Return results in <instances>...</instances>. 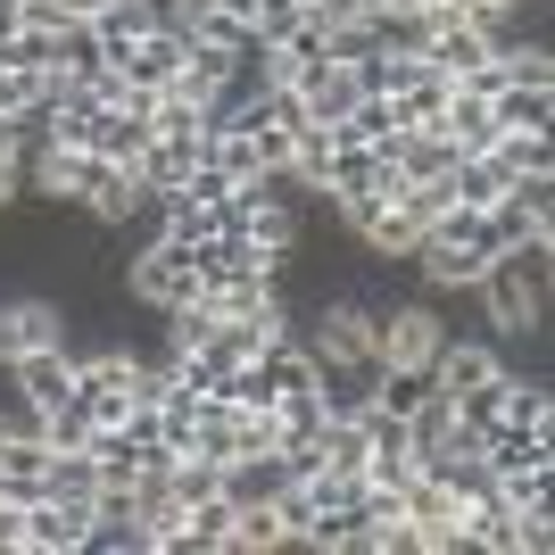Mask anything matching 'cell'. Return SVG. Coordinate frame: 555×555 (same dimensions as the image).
<instances>
[{
	"mask_svg": "<svg viewBox=\"0 0 555 555\" xmlns=\"http://www.w3.org/2000/svg\"><path fill=\"white\" fill-rule=\"evenodd\" d=\"M489 158L506 166V175H555V133H498Z\"/></svg>",
	"mask_w": 555,
	"mask_h": 555,
	"instance_id": "obj_15",
	"label": "cell"
},
{
	"mask_svg": "<svg viewBox=\"0 0 555 555\" xmlns=\"http://www.w3.org/2000/svg\"><path fill=\"white\" fill-rule=\"evenodd\" d=\"M473 547H481V555H514V506L498 498V489L464 506V555H473Z\"/></svg>",
	"mask_w": 555,
	"mask_h": 555,
	"instance_id": "obj_13",
	"label": "cell"
},
{
	"mask_svg": "<svg viewBox=\"0 0 555 555\" xmlns=\"http://www.w3.org/2000/svg\"><path fill=\"white\" fill-rule=\"evenodd\" d=\"M83 531H92L83 498H34L17 522V555H83Z\"/></svg>",
	"mask_w": 555,
	"mask_h": 555,
	"instance_id": "obj_4",
	"label": "cell"
},
{
	"mask_svg": "<svg viewBox=\"0 0 555 555\" xmlns=\"http://www.w3.org/2000/svg\"><path fill=\"white\" fill-rule=\"evenodd\" d=\"M489 116H498V133H555V83H506Z\"/></svg>",
	"mask_w": 555,
	"mask_h": 555,
	"instance_id": "obj_11",
	"label": "cell"
},
{
	"mask_svg": "<svg viewBox=\"0 0 555 555\" xmlns=\"http://www.w3.org/2000/svg\"><path fill=\"white\" fill-rule=\"evenodd\" d=\"M448 92H464V100H498V92H506V59H498V50H489L481 67H464L456 83H448Z\"/></svg>",
	"mask_w": 555,
	"mask_h": 555,
	"instance_id": "obj_18",
	"label": "cell"
},
{
	"mask_svg": "<svg viewBox=\"0 0 555 555\" xmlns=\"http://www.w3.org/2000/svg\"><path fill=\"white\" fill-rule=\"evenodd\" d=\"M291 92L307 100V125H340L357 108V75H348V59H324V67L291 75Z\"/></svg>",
	"mask_w": 555,
	"mask_h": 555,
	"instance_id": "obj_8",
	"label": "cell"
},
{
	"mask_svg": "<svg viewBox=\"0 0 555 555\" xmlns=\"http://www.w3.org/2000/svg\"><path fill=\"white\" fill-rule=\"evenodd\" d=\"M473 299L489 307V340H531L547 332V299H555V232L514 241L506 257H489V274L473 282Z\"/></svg>",
	"mask_w": 555,
	"mask_h": 555,
	"instance_id": "obj_1",
	"label": "cell"
},
{
	"mask_svg": "<svg viewBox=\"0 0 555 555\" xmlns=\"http://www.w3.org/2000/svg\"><path fill=\"white\" fill-rule=\"evenodd\" d=\"M332 141H365V150H390L398 133H406V116H398L390 92H357V108L340 116V125H324Z\"/></svg>",
	"mask_w": 555,
	"mask_h": 555,
	"instance_id": "obj_10",
	"label": "cell"
},
{
	"mask_svg": "<svg viewBox=\"0 0 555 555\" xmlns=\"http://www.w3.org/2000/svg\"><path fill=\"white\" fill-rule=\"evenodd\" d=\"M17 199H25V183H17V166H0V216L17 208Z\"/></svg>",
	"mask_w": 555,
	"mask_h": 555,
	"instance_id": "obj_20",
	"label": "cell"
},
{
	"mask_svg": "<svg viewBox=\"0 0 555 555\" xmlns=\"http://www.w3.org/2000/svg\"><path fill=\"white\" fill-rule=\"evenodd\" d=\"M125 299H141L150 315H175L183 299H199V266H191V241H175V232H150V241L125 257Z\"/></svg>",
	"mask_w": 555,
	"mask_h": 555,
	"instance_id": "obj_2",
	"label": "cell"
},
{
	"mask_svg": "<svg viewBox=\"0 0 555 555\" xmlns=\"http://www.w3.org/2000/svg\"><path fill=\"white\" fill-rule=\"evenodd\" d=\"M216 489H224L232 506H274L282 489H291V464L274 448H257V456H224L216 464Z\"/></svg>",
	"mask_w": 555,
	"mask_h": 555,
	"instance_id": "obj_7",
	"label": "cell"
},
{
	"mask_svg": "<svg viewBox=\"0 0 555 555\" xmlns=\"http://www.w3.org/2000/svg\"><path fill=\"white\" fill-rule=\"evenodd\" d=\"M506 59V83H555V50L547 42H498Z\"/></svg>",
	"mask_w": 555,
	"mask_h": 555,
	"instance_id": "obj_16",
	"label": "cell"
},
{
	"mask_svg": "<svg viewBox=\"0 0 555 555\" xmlns=\"http://www.w3.org/2000/svg\"><path fill=\"white\" fill-rule=\"evenodd\" d=\"M92 431H100V423L83 415L75 398H67V406H50V415H42V440H50V448H92Z\"/></svg>",
	"mask_w": 555,
	"mask_h": 555,
	"instance_id": "obj_17",
	"label": "cell"
},
{
	"mask_svg": "<svg viewBox=\"0 0 555 555\" xmlns=\"http://www.w3.org/2000/svg\"><path fill=\"white\" fill-rule=\"evenodd\" d=\"M175 199H208V208H216V199H232V183H224V175H216L208 158H199V166H191V175H183V191H175Z\"/></svg>",
	"mask_w": 555,
	"mask_h": 555,
	"instance_id": "obj_19",
	"label": "cell"
},
{
	"mask_svg": "<svg viewBox=\"0 0 555 555\" xmlns=\"http://www.w3.org/2000/svg\"><path fill=\"white\" fill-rule=\"evenodd\" d=\"M0 67H17V75H50L59 67V34H42V25H9V34H0Z\"/></svg>",
	"mask_w": 555,
	"mask_h": 555,
	"instance_id": "obj_14",
	"label": "cell"
},
{
	"mask_svg": "<svg viewBox=\"0 0 555 555\" xmlns=\"http://www.w3.org/2000/svg\"><path fill=\"white\" fill-rule=\"evenodd\" d=\"M481 464L506 481V473H522V464H555V431H522V423H498L481 440Z\"/></svg>",
	"mask_w": 555,
	"mask_h": 555,
	"instance_id": "obj_12",
	"label": "cell"
},
{
	"mask_svg": "<svg viewBox=\"0 0 555 555\" xmlns=\"http://www.w3.org/2000/svg\"><path fill=\"white\" fill-rule=\"evenodd\" d=\"M183 59H191V34H183V17H158L150 34H141L125 59H116V75L125 83H141V92H166L175 75H183Z\"/></svg>",
	"mask_w": 555,
	"mask_h": 555,
	"instance_id": "obj_5",
	"label": "cell"
},
{
	"mask_svg": "<svg viewBox=\"0 0 555 555\" xmlns=\"http://www.w3.org/2000/svg\"><path fill=\"white\" fill-rule=\"evenodd\" d=\"M75 332L67 299H50V291H17V299H0V365H17L34 348H59Z\"/></svg>",
	"mask_w": 555,
	"mask_h": 555,
	"instance_id": "obj_3",
	"label": "cell"
},
{
	"mask_svg": "<svg viewBox=\"0 0 555 555\" xmlns=\"http://www.w3.org/2000/svg\"><path fill=\"white\" fill-rule=\"evenodd\" d=\"M489 50H498V42H489V34H481V25H473V17H448V25H431V42H423V67L456 83L464 67H481Z\"/></svg>",
	"mask_w": 555,
	"mask_h": 555,
	"instance_id": "obj_9",
	"label": "cell"
},
{
	"mask_svg": "<svg viewBox=\"0 0 555 555\" xmlns=\"http://www.w3.org/2000/svg\"><path fill=\"white\" fill-rule=\"evenodd\" d=\"M9 382H17V398L34 406V415H50V406H67L75 398V348H34V357H17V365H0Z\"/></svg>",
	"mask_w": 555,
	"mask_h": 555,
	"instance_id": "obj_6",
	"label": "cell"
},
{
	"mask_svg": "<svg viewBox=\"0 0 555 555\" xmlns=\"http://www.w3.org/2000/svg\"><path fill=\"white\" fill-rule=\"evenodd\" d=\"M299 9H307V0H299Z\"/></svg>",
	"mask_w": 555,
	"mask_h": 555,
	"instance_id": "obj_21",
	"label": "cell"
}]
</instances>
